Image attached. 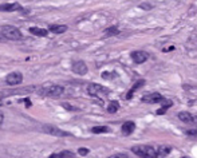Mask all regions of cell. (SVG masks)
<instances>
[{
	"label": "cell",
	"mask_w": 197,
	"mask_h": 158,
	"mask_svg": "<svg viewBox=\"0 0 197 158\" xmlns=\"http://www.w3.org/2000/svg\"><path fill=\"white\" fill-rule=\"evenodd\" d=\"M131 151H133L135 155L141 157V158H160L157 146H151V145L133 146L131 147Z\"/></svg>",
	"instance_id": "cell-1"
},
{
	"label": "cell",
	"mask_w": 197,
	"mask_h": 158,
	"mask_svg": "<svg viewBox=\"0 0 197 158\" xmlns=\"http://www.w3.org/2000/svg\"><path fill=\"white\" fill-rule=\"evenodd\" d=\"M2 34H3L4 38L8 39V40H20V39L23 38L20 29L16 28L15 26H4L2 28Z\"/></svg>",
	"instance_id": "cell-2"
},
{
	"label": "cell",
	"mask_w": 197,
	"mask_h": 158,
	"mask_svg": "<svg viewBox=\"0 0 197 158\" xmlns=\"http://www.w3.org/2000/svg\"><path fill=\"white\" fill-rule=\"evenodd\" d=\"M109 92H110L109 88L101 86V85H98V83H90V85L87 86V94L90 97H94V98L106 97Z\"/></svg>",
	"instance_id": "cell-3"
},
{
	"label": "cell",
	"mask_w": 197,
	"mask_h": 158,
	"mask_svg": "<svg viewBox=\"0 0 197 158\" xmlns=\"http://www.w3.org/2000/svg\"><path fill=\"white\" fill-rule=\"evenodd\" d=\"M39 94L43 97H52V98H58L63 94V87L58 86V85H52V86H46L42 87L39 90Z\"/></svg>",
	"instance_id": "cell-4"
},
{
	"label": "cell",
	"mask_w": 197,
	"mask_h": 158,
	"mask_svg": "<svg viewBox=\"0 0 197 158\" xmlns=\"http://www.w3.org/2000/svg\"><path fill=\"white\" fill-rule=\"evenodd\" d=\"M42 131L46 133V134H50L52 137H71L68 131H64L62 129H59L57 126H52V125H44L42 127Z\"/></svg>",
	"instance_id": "cell-5"
},
{
	"label": "cell",
	"mask_w": 197,
	"mask_h": 158,
	"mask_svg": "<svg viewBox=\"0 0 197 158\" xmlns=\"http://www.w3.org/2000/svg\"><path fill=\"white\" fill-rule=\"evenodd\" d=\"M164 101V97L158 92H149L145 94V95L141 98V102L142 103H149V105H154V103H160Z\"/></svg>",
	"instance_id": "cell-6"
},
{
	"label": "cell",
	"mask_w": 197,
	"mask_h": 158,
	"mask_svg": "<svg viewBox=\"0 0 197 158\" xmlns=\"http://www.w3.org/2000/svg\"><path fill=\"white\" fill-rule=\"evenodd\" d=\"M6 82L9 86H18L23 82V74L19 71H14L6 76Z\"/></svg>",
	"instance_id": "cell-7"
},
{
	"label": "cell",
	"mask_w": 197,
	"mask_h": 158,
	"mask_svg": "<svg viewBox=\"0 0 197 158\" xmlns=\"http://www.w3.org/2000/svg\"><path fill=\"white\" fill-rule=\"evenodd\" d=\"M178 119L184 123H188V125H196L197 123V117L190 114L188 111H180L178 113Z\"/></svg>",
	"instance_id": "cell-8"
},
{
	"label": "cell",
	"mask_w": 197,
	"mask_h": 158,
	"mask_svg": "<svg viewBox=\"0 0 197 158\" xmlns=\"http://www.w3.org/2000/svg\"><path fill=\"white\" fill-rule=\"evenodd\" d=\"M71 68H73V71H74L75 74H78V75H86V74H87V71H89L87 65H86L83 61H77V62H74L73 66H71Z\"/></svg>",
	"instance_id": "cell-9"
},
{
	"label": "cell",
	"mask_w": 197,
	"mask_h": 158,
	"mask_svg": "<svg viewBox=\"0 0 197 158\" xmlns=\"http://www.w3.org/2000/svg\"><path fill=\"white\" fill-rule=\"evenodd\" d=\"M130 56L131 59H133V62L134 63H137V65H141V63H145L146 61H148V52H145V51H133L130 54Z\"/></svg>",
	"instance_id": "cell-10"
},
{
	"label": "cell",
	"mask_w": 197,
	"mask_h": 158,
	"mask_svg": "<svg viewBox=\"0 0 197 158\" xmlns=\"http://www.w3.org/2000/svg\"><path fill=\"white\" fill-rule=\"evenodd\" d=\"M23 7L19 3H7V4H0V11L3 12H14V11H22Z\"/></svg>",
	"instance_id": "cell-11"
},
{
	"label": "cell",
	"mask_w": 197,
	"mask_h": 158,
	"mask_svg": "<svg viewBox=\"0 0 197 158\" xmlns=\"http://www.w3.org/2000/svg\"><path fill=\"white\" fill-rule=\"evenodd\" d=\"M144 85H145V81H144V79H140V81H137V82H135L134 85H133V87H131L130 90L128 91V94H126L125 98H126V99H131V98H133V95H134V92L137 91V90H140V88L142 87Z\"/></svg>",
	"instance_id": "cell-12"
},
{
	"label": "cell",
	"mask_w": 197,
	"mask_h": 158,
	"mask_svg": "<svg viewBox=\"0 0 197 158\" xmlns=\"http://www.w3.org/2000/svg\"><path fill=\"white\" fill-rule=\"evenodd\" d=\"M121 130H122V134L123 135H130L131 133L135 130V123L131 122V121L125 122L123 125H122V127H121Z\"/></svg>",
	"instance_id": "cell-13"
},
{
	"label": "cell",
	"mask_w": 197,
	"mask_h": 158,
	"mask_svg": "<svg viewBox=\"0 0 197 158\" xmlns=\"http://www.w3.org/2000/svg\"><path fill=\"white\" fill-rule=\"evenodd\" d=\"M48 31H51L54 34H63L67 31V26H60V24H50L48 26Z\"/></svg>",
	"instance_id": "cell-14"
},
{
	"label": "cell",
	"mask_w": 197,
	"mask_h": 158,
	"mask_svg": "<svg viewBox=\"0 0 197 158\" xmlns=\"http://www.w3.org/2000/svg\"><path fill=\"white\" fill-rule=\"evenodd\" d=\"M28 31L31 32L32 35H36V36H47V34H48V29L40 28V27H30Z\"/></svg>",
	"instance_id": "cell-15"
},
{
	"label": "cell",
	"mask_w": 197,
	"mask_h": 158,
	"mask_svg": "<svg viewBox=\"0 0 197 158\" xmlns=\"http://www.w3.org/2000/svg\"><path fill=\"white\" fill-rule=\"evenodd\" d=\"M75 154L70 150H64L62 153H57V154H51L48 158H74Z\"/></svg>",
	"instance_id": "cell-16"
},
{
	"label": "cell",
	"mask_w": 197,
	"mask_h": 158,
	"mask_svg": "<svg viewBox=\"0 0 197 158\" xmlns=\"http://www.w3.org/2000/svg\"><path fill=\"white\" fill-rule=\"evenodd\" d=\"M157 150H158V157L164 158L172 151V147L170 146H157Z\"/></svg>",
	"instance_id": "cell-17"
},
{
	"label": "cell",
	"mask_w": 197,
	"mask_h": 158,
	"mask_svg": "<svg viewBox=\"0 0 197 158\" xmlns=\"http://www.w3.org/2000/svg\"><path fill=\"white\" fill-rule=\"evenodd\" d=\"M119 108V103L117 101H112L107 105V111L110 113V114H114V113H117Z\"/></svg>",
	"instance_id": "cell-18"
},
{
	"label": "cell",
	"mask_w": 197,
	"mask_h": 158,
	"mask_svg": "<svg viewBox=\"0 0 197 158\" xmlns=\"http://www.w3.org/2000/svg\"><path fill=\"white\" fill-rule=\"evenodd\" d=\"M110 129L107 126H94L91 129V133H94V134H102V133H109Z\"/></svg>",
	"instance_id": "cell-19"
},
{
	"label": "cell",
	"mask_w": 197,
	"mask_h": 158,
	"mask_svg": "<svg viewBox=\"0 0 197 158\" xmlns=\"http://www.w3.org/2000/svg\"><path fill=\"white\" fill-rule=\"evenodd\" d=\"M118 34H119V29L115 26H112L107 29H105V36H114V35H118Z\"/></svg>",
	"instance_id": "cell-20"
},
{
	"label": "cell",
	"mask_w": 197,
	"mask_h": 158,
	"mask_svg": "<svg viewBox=\"0 0 197 158\" xmlns=\"http://www.w3.org/2000/svg\"><path fill=\"white\" fill-rule=\"evenodd\" d=\"M115 76H117V74H115V72L105 71V72L102 74V78H103V79H113V78H115Z\"/></svg>",
	"instance_id": "cell-21"
},
{
	"label": "cell",
	"mask_w": 197,
	"mask_h": 158,
	"mask_svg": "<svg viewBox=\"0 0 197 158\" xmlns=\"http://www.w3.org/2000/svg\"><path fill=\"white\" fill-rule=\"evenodd\" d=\"M185 134L188 137H197V129H188L185 130Z\"/></svg>",
	"instance_id": "cell-22"
},
{
	"label": "cell",
	"mask_w": 197,
	"mask_h": 158,
	"mask_svg": "<svg viewBox=\"0 0 197 158\" xmlns=\"http://www.w3.org/2000/svg\"><path fill=\"white\" fill-rule=\"evenodd\" d=\"M107 158H129V157H128V154H123V153H118V154H113Z\"/></svg>",
	"instance_id": "cell-23"
},
{
	"label": "cell",
	"mask_w": 197,
	"mask_h": 158,
	"mask_svg": "<svg viewBox=\"0 0 197 158\" xmlns=\"http://www.w3.org/2000/svg\"><path fill=\"white\" fill-rule=\"evenodd\" d=\"M62 106L66 108V110H70V111H75V110H78L77 107H74V106H70L68 103H62Z\"/></svg>",
	"instance_id": "cell-24"
},
{
	"label": "cell",
	"mask_w": 197,
	"mask_h": 158,
	"mask_svg": "<svg viewBox=\"0 0 197 158\" xmlns=\"http://www.w3.org/2000/svg\"><path fill=\"white\" fill-rule=\"evenodd\" d=\"M140 8H142V9H151V8H153V6H151L150 3H142L140 6Z\"/></svg>",
	"instance_id": "cell-25"
},
{
	"label": "cell",
	"mask_w": 197,
	"mask_h": 158,
	"mask_svg": "<svg viewBox=\"0 0 197 158\" xmlns=\"http://www.w3.org/2000/svg\"><path fill=\"white\" fill-rule=\"evenodd\" d=\"M78 153L80 155H87L89 154V149H86V147H80V149L78 150Z\"/></svg>",
	"instance_id": "cell-26"
},
{
	"label": "cell",
	"mask_w": 197,
	"mask_h": 158,
	"mask_svg": "<svg viewBox=\"0 0 197 158\" xmlns=\"http://www.w3.org/2000/svg\"><path fill=\"white\" fill-rule=\"evenodd\" d=\"M161 103H162V107H165V108H169L172 105H173V103H172V101H162V102H161Z\"/></svg>",
	"instance_id": "cell-27"
},
{
	"label": "cell",
	"mask_w": 197,
	"mask_h": 158,
	"mask_svg": "<svg viewBox=\"0 0 197 158\" xmlns=\"http://www.w3.org/2000/svg\"><path fill=\"white\" fill-rule=\"evenodd\" d=\"M166 110H168V108H165V107H161V108H158V110H157V115H162V114H165V113H166Z\"/></svg>",
	"instance_id": "cell-28"
},
{
	"label": "cell",
	"mask_w": 197,
	"mask_h": 158,
	"mask_svg": "<svg viewBox=\"0 0 197 158\" xmlns=\"http://www.w3.org/2000/svg\"><path fill=\"white\" fill-rule=\"evenodd\" d=\"M22 102H24V103H26V107H30V106L32 105V102L30 101L28 98H24V99H22Z\"/></svg>",
	"instance_id": "cell-29"
},
{
	"label": "cell",
	"mask_w": 197,
	"mask_h": 158,
	"mask_svg": "<svg viewBox=\"0 0 197 158\" xmlns=\"http://www.w3.org/2000/svg\"><path fill=\"white\" fill-rule=\"evenodd\" d=\"M3 121H4V115L2 114V113H0V125L3 123Z\"/></svg>",
	"instance_id": "cell-30"
},
{
	"label": "cell",
	"mask_w": 197,
	"mask_h": 158,
	"mask_svg": "<svg viewBox=\"0 0 197 158\" xmlns=\"http://www.w3.org/2000/svg\"><path fill=\"white\" fill-rule=\"evenodd\" d=\"M4 39H6V38H4V36H3V34H0V42H3V40H4Z\"/></svg>",
	"instance_id": "cell-31"
},
{
	"label": "cell",
	"mask_w": 197,
	"mask_h": 158,
	"mask_svg": "<svg viewBox=\"0 0 197 158\" xmlns=\"http://www.w3.org/2000/svg\"><path fill=\"white\" fill-rule=\"evenodd\" d=\"M181 158H188V157H181Z\"/></svg>",
	"instance_id": "cell-32"
},
{
	"label": "cell",
	"mask_w": 197,
	"mask_h": 158,
	"mask_svg": "<svg viewBox=\"0 0 197 158\" xmlns=\"http://www.w3.org/2000/svg\"><path fill=\"white\" fill-rule=\"evenodd\" d=\"M0 106H2V105H0Z\"/></svg>",
	"instance_id": "cell-33"
}]
</instances>
